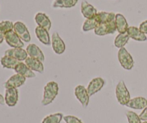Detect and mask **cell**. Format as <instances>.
<instances>
[{
  "label": "cell",
  "instance_id": "obj_1",
  "mask_svg": "<svg viewBox=\"0 0 147 123\" xmlns=\"http://www.w3.org/2000/svg\"><path fill=\"white\" fill-rule=\"evenodd\" d=\"M59 86L58 84L55 82H48L44 87L43 92V99L42 100V105L43 106H47L54 101L58 94Z\"/></svg>",
  "mask_w": 147,
  "mask_h": 123
},
{
  "label": "cell",
  "instance_id": "obj_2",
  "mask_svg": "<svg viewBox=\"0 0 147 123\" xmlns=\"http://www.w3.org/2000/svg\"><path fill=\"white\" fill-rule=\"evenodd\" d=\"M116 96L118 102L123 106H126L130 101V93L123 81H120L118 83L116 87Z\"/></svg>",
  "mask_w": 147,
  "mask_h": 123
},
{
  "label": "cell",
  "instance_id": "obj_3",
  "mask_svg": "<svg viewBox=\"0 0 147 123\" xmlns=\"http://www.w3.org/2000/svg\"><path fill=\"white\" fill-rule=\"evenodd\" d=\"M118 59L121 66L126 70H131L134 66V60L131 55L125 48L119 49L118 52Z\"/></svg>",
  "mask_w": 147,
  "mask_h": 123
},
{
  "label": "cell",
  "instance_id": "obj_4",
  "mask_svg": "<svg viewBox=\"0 0 147 123\" xmlns=\"http://www.w3.org/2000/svg\"><path fill=\"white\" fill-rule=\"evenodd\" d=\"M116 31V24H115V20L114 21L99 24L94 30L95 34L98 36H104L106 35H111L115 33Z\"/></svg>",
  "mask_w": 147,
  "mask_h": 123
},
{
  "label": "cell",
  "instance_id": "obj_5",
  "mask_svg": "<svg viewBox=\"0 0 147 123\" xmlns=\"http://www.w3.org/2000/svg\"><path fill=\"white\" fill-rule=\"evenodd\" d=\"M74 94L83 107H87L90 101V96L88 93L87 89H86V87L83 85H78L75 88Z\"/></svg>",
  "mask_w": 147,
  "mask_h": 123
},
{
  "label": "cell",
  "instance_id": "obj_6",
  "mask_svg": "<svg viewBox=\"0 0 147 123\" xmlns=\"http://www.w3.org/2000/svg\"><path fill=\"white\" fill-rule=\"evenodd\" d=\"M13 30L17 33V35L22 41L25 42V43H29L31 40V36H30L28 29L26 27L25 24L22 22L17 21L14 22Z\"/></svg>",
  "mask_w": 147,
  "mask_h": 123
},
{
  "label": "cell",
  "instance_id": "obj_7",
  "mask_svg": "<svg viewBox=\"0 0 147 123\" xmlns=\"http://www.w3.org/2000/svg\"><path fill=\"white\" fill-rule=\"evenodd\" d=\"M4 40H5L7 45H9L12 48H23V46H24V43L22 42V40L20 38V37L17 35V33L13 30H10L6 33Z\"/></svg>",
  "mask_w": 147,
  "mask_h": 123
},
{
  "label": "cell",
  "instance_id": "obj_8",
  "mask_svg": "<svg viewBox=\"0 0 147 123\" xmlns=\"http://www.w3.org/2000/svg\"><path fill=\"white\" fill-rule=\"evenodd\" d=\"M51 44L53 50L56 54L61 55L65 50V44L57 32H55L52 35Z\"/></svg>",
  "mask_w": 147,
  "mask_h": 123
},
{
  "label": "cell",
  "instance_id": "obj_9",
  "mask_svg": "<svg viewBox=\"0 0 147 123\" xmlns=\"http://www.w3.org/2000/svg\"><path fill=\"white\" fill-rule=\"evenodd\" d=\"M104 84L105 81L103 78L97 77L92 79L87 87V91L89 96H91L96 94L97 92H100L104 86Z\"/></svg>",
  "mask_w": 147,
  "mask_h": 123
},
{
  "label": "cell",
  "instance_id": "obj_10",
  "mask_svg": "<svg viewBox=\"0 0 147 123\" xmlns=\"http://www.w3.org/2000/svg\"><path fill=\"white\" fill-rule=\"evenodd\" d=\"M4 99H5V104L7 106L10 107L15 106L19 99V92L17 89L15 88L6 89Z\"/></svg>",
  "mask_w": 147,
  "mask_h": 123
},
{
  "label": "cell",
  "instance_id": "obj_11",
  "mask_svg": "<svg viewBox=\"0 0 147 123\" xmlns=\"http://www.w3.org/2000/svg\"><path fill=\"white\" fill-rule=\"evenodd\" d=\"M26 82V78L24 76H21L20 74H16L12 75L7 82L4 83V86L5 89H9V88H17L20 87L22 85L24 84Z\"/></svg>",
  "mask_w": 147,
  "mask_h": 123
},
{
  "label": "cell",
  "instance_id": "obj_12",
  "mask_svg": "<svg viewBox=\"0 0 147 123\" xmlns=\"http://www.w3.org/2000/svg\"><path fill=\"white\" fill-rule=\"evenodd\" d=\"M4 56H10L14 58L17 59L19 61H23L28 57L27 51L22 48H10L4 51Z\"/></svg>",
  "mask_w": 147,
  "mask_h": 123
},
{
  "label": "cell",
  "instance_id": "obj_13",
  "mask_svg": "<svg viewBox=\"0 0 147 123\" xmlns=\"http://www.w3.org/2000/svg\"><path fill=\"white\" fill-rule=\"evenodd\" d=\"M26 51H27L29 57L38 59V60H40V61H42V63L45 61V58L44 54H43L41 49H40L37 45L34 44V43L29 44L28 46H27V48H26Z\"/></svg>",
  "mask_w": 147,
  "mask_h": 123
},
{
  "label": "cell",
  "instance_id": "obj_14",
  "mask_svg": "<svg viewBox=\"0 0 147 123\" xmlns=\"http://www.w3.org/2000/svg\"><path fill=\"white\" fill-rule=\"evenodd\" d=\"M24 63L32 71H35L40 73H44V65H43L42 62L40 61L38 59L27 57V59L24 60Z\"/></svg>",
  "mask_w": 147,
  "mask_h": 123
},
{
  "label": "cell",
  "instance_id": "obj_15",
  "mask_svg": "<svg viewBox=\"0 0 147 123\" xmlns=\"http://www.w3.org/2000/svg\"><path fill=\"white\" fill-rule=\"evenodd\" d=\"M81 13L83 17L88 19H92L97 14V10L92 4H89L88 1H83L81 3Z\"/></svg>",
  "mask_w": 147,
  "mask_h": 123
},
{
  "label": "cell",
  "instance_id": "obj_16",
  "mask_svg": "<svg viewBox=\"0 0 147 123\" xmlns=\"http://www.w3.org/2000/svg\"><path fill=\"white\" fill-rule=\"evenodd\" d=\"M34 20H35L36 23H37L39 27H42V28L47 30V31H49L50 30V28H51V20H50L48 16L46 14H45V13H37L35 17H34Z\"/></svg>",
  "mask_w": 147,
  "mask_h": 123
},
{
  "label": "cell",
  "instance_id": "obj_17",
  "mask_svg": "<svg viewBox=\"0 0 147 123\" xmlns=\"http://www.w3.org/2000/svg\"><path fill=\"white\" fill-rule=\"evenodd\" d=\"M126 33L129 35V37L133 40L139 42L146 41L147 37L144 33H142L139 28L134 27V26H130L128 27Z\"/></svg>",
  "mask_w": 147,
  "mask_h": 123
},
{
  "label": "cell",
  "instance_id": "obj_18",
  "mask_svg": "<svg viewBox=\"0 0 147 123\" xmlns=\"http://www.w3.org/2000/svg\"><path fill=\"white\" fill-rule=\"evenodd\" d=\"M14 71L16 72V73L21 75V76H24V77L25 78H34L36 76L34 71H32L26 65V63H23L22 61L20 62V63L17 65V66H16L15 69H14Z\"/></svg>",
  "mask_w": 147,
  "mask_h": 123
},
{
  "label": "cell",
  "instance_id": "obj_19",
  "mask_svg": "<svg viewBox=\"0 0 147 123\" xmlns=\"http://www.w3.org/2000/svg\"><path fill=\"white\" fill-rule=\"evenodd\" d=\"M126 107L134 109H144L147 107V99L142 96H137L131 99Z\"/></svg>",
  "mask_w": 147,
  "mask_h": 123
},
{
  "label": "cell",
  "instance_id": "obj_20",
  "mask_svg": "<svg viewBox=\"0 0 147 123\" xmlns=\"http://www.w3.org/2000/svg\"><path fill=\"white\" fill-rule=\"evenodd\" d=\"M35 34L37 39L42 44L45 45V46H50L51 45V40H50V35H49L48 31L47 30L37 26L35 28Z\"/></svg>",
  "mask_w": 147,
  "mask_h": 123
},
{
  "label": "cell",
  "instance_id": "obj_21",
  "mask_svg": "<svg viewBox=\"0 0 147 123\" xmlns=\"http://www.w3.org/2000/svg\"><path fill=\"white\" fill-rule=\"evenodd\" d=\"M115 24H116V31L119 32V33H124L127 31L129 25H128V22L126 18L123 14H120V13L116 14Z\"/></svg>",
  "mask_w": 147,
  "mask_h": 123
},
{
  "label": "cell",
  "instance_id": "obj_22",
  "mask_svg": "<svg viewBox=\"0 0 147 123\" xmlns=\"http://www.w3.org/2000/svg\"><path fill=\"white\" fill-rule=\"evenodd\" d=\"M116 14L113 12H99L97 13L95 18H96L97 22L99 24L105 22H109L114 21Z\"/></svg>",
  "mask_w": 147,
  "mask_h": 123
},
{
  "label": "cell",
  "instance_id": "obj_23",
  "mask_svg": "<svg viewBox=\"0 0 147 123\" xmlns=\"http://www.w3.org/2000/svg\"><path fill=\"white\" fill-rule=\"evenodd\" d=\"M20 62V61L17 60V59L7 56H4L0 59V63L3 68L7 69H13V70L15 69L17 65Z\"/></svg>",
  "mask_w": 147,
  "mask_h": 123
},
{
  "label": "cell",
  "instance_id": "obj_24",
  "mask_svg": "<svg viewBox=\"0 0 147 123\" xmlns=\"http://www.w3.org/2000/svg\"><path fill=\"white\" fill-rule=\"evenodd\" d=\"M78 0H54L52 4L53 8H71L75 7Z\"/></svg>",
  "mask_w": 147,
  "mask_h": 123
},
{
  "label": "cell",
  "instance_id": "obj_25",
  "mask_svg": "<svg viewBox=\"0 0 147 123\" xmlns=\"http://www.w3.org/2000/svg\"><path fill=\"white\" fill-rule=\"evenodd\" d=\"M129 38L130 37L126 32L124 33H119L114 40V46L119 49L124 48L129 42Z\"/></svg>",
  "mask_w": 147,
  "mask_h": 123
},
{
  "label": "cell",
  "instance_id": "obj_26",
  "mask_svg": "<svg viewBox=\"0 0 147 123\" xmlns=\"http://www.w3.org/2000/svg\"><path fill=\"white\" fill-rule=\"evenodd\" d=\"M63 118L62 113H55L45 117L42 123H60Z\"/></svg>",
  "mask_w": 147,
  "mask_h": 123
},
{
  "label": "cell",
  "instance_id": "obj_27",
  "mask_svg": "<svg viewBox=\"0 0 147 123\" xmlns=\"http://www.w3.org/2000/svg\"><path fill=\"white\" fill-rule=\"evenodd\" d=\"M98 25V23L97 22L95 17L92 19H88L83 23V31L88 32L91 30H95V28Z\"/></svg>",
  "mask_w": 147,
  "mask_h": 123
},
{
  "label": "cell",
  "instance_id": "obj_28",
  "mask_svg": "<svg viewBox=\"0 0 147 123\" xmlns=\"http://www.w3.org/2000/svg\"><path fill=\"white\" fill-rule=\"evenodd\" d=\"M14 29V23L9 20L0 22V33L6 34L7 32Z\"/></svg>",
  "mask_w": 147,
  "mask_h": 123
},
{
  "label": "cell",
  "instance_id": "obj_29",
  "mask_svg": "<svg viewBox=\"0 0 147 123\" xmlns=\"http://www.w3.org/2000/svg\"><path fill=\"white\" fill-rule=\"evenodd\" d=\"M126 115L129 123H142L139 118V115H138L136 112H132V111H127L126 112Z\"/></svg>",
  "mask_w": 147,
  "mask_h": 123
},
{
  "label": "cell",
  "instance_id": "obj_30",
  "mask_svg": "<svg viewBox=\"0 0 147 123\" xmlns=\"http://www.w3.org/2000/svg\"><path fill=\"white\" fill-rule=\"evenodd\" d=\"M63 120L65 123H83L80 119L75 116L72 115H67V116L63 117Z\"/></svg>",
  "mask_w": 147,
  "mask_h": 123
},
{
  "label": "cell",
  "instance_id": "obj_31",
  "mask_svg": "<svg viewBox=\"0 0 147 123\" xmlns=\"http://www.w3.org/2000/svg\"><path fill=\"white\" fill-rule=\"evenodd\" d=\"M139 30L142 32L143 33H144L145 35L147 34V20L142 22V23L139 25Z\"/></svg>",
  "mask_w": 147,
  "mask_h": 123
},
{
  "label": "cell",
  "instance_id": "obj_32",
  "mask_svg": "<svg viewBox=\"0 0 147 123\" xmlns=\"http://www.w3.org/2000/svg\"><path fill=\"white\" fill-rule=\"evenodd\" d=\"M141 120L142 121H147V107H145L142 112V113L139 115Z\"/></svg>",
  "mask_w": 147,
  "mask_h": 123
},
{
  "label": "cell",
  "instance_id": "obj_33",
  "mask_svg": "<svg viewBox=\"0 0 147 123\" xmlns=\"http://www.w3.org/2000/svg\"><path fill=\"white\" fill-rule=\"evenodd\" d=\"M4 104H5V99H4V96L0 94V105H4Z\"/></svg>",
  "mask_w": 147,
  "mask_h": 123
},
{
  "label": "cell",
  "instance_id": "obj_34",
  "mask_svg": "<svg viewBox=\"0 0 147 123\" xmlns=\"http://www.w3.org/2000/svg\"><path fill=\"white\" fill-rule=\"evenodd\" d=\"M4 37H5V34H3V33H0V45L3 43V41L4 40Z\"/></svg>",
  "mask_w": 147,
  "mask_h": 123
},
{
  "label": "cell",
  "instance_id": "obj_35",
  "mask_svg": "<svg viewBox=\"0 0 147 123\" xmlns=\"http://www.w3.org/2000/svg\"><path fill=\"white\" fill-rule=\"evenodd\" d=\"M142 123H147V121H144V122H142Z\"/></svg>",
  "mask_w": 147,
  "mask_h": 123
}]
</instances>
